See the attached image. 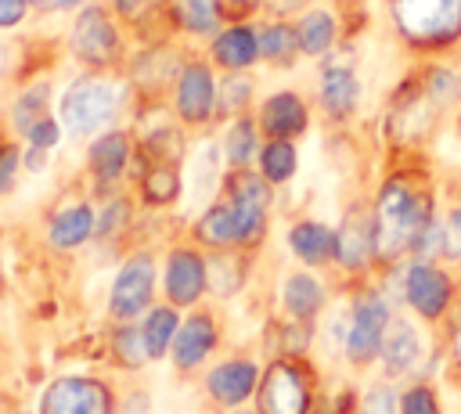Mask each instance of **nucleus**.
Instances as JSON below:
<instances>
[{
	"instance_id": "nucleus-1",
	"label": "nucleus",
	"mask_w": 461,
	"mask_h": 414,
	"mask_svg": "<svg viewBox=\"0 0 461 414\" xmlns=\"http://www.w3.org/2000/svg\"><path fill=\"white\" fill-rule=\"evenodd\" d=\"M436 220V194L425 173L418 169H393L371 202V223H375V263L396 266L414 256L418 241Z\"/></svg>"
},
{
	"instance_id": "nucleus-2",
	"label": "nucleus",
	"mask_w": 461,
	"mask_h": 414,
	"mask_svg": "<svg viewBox=\"0 0 461 414\" xmlns=\"http://www.w3.org/2000/svg\"><path fill=\"white\" fill-rule=\"evenodd\" d=\"M130 97V83L112 79L104 72L94 76H79L65 86L61 104H58V122L72 133V137H94L104 133L126 108Z\"/></svg>"
},
{
	"instance_id": "nucleus-3",
	"label": "nucleus",
	"mask_w": 461,
	"mask_h": 414,
	"mask_svg": "<svg viewBox=\"0 0 461 414\" xmlns=\"http://www.w3.org/2000/svg\"><path fill=\"white\" fill-rule=\"evenodd\" d=\"M393 317H396V302L385 295L382 284L360 281L353 288V299L346 306V338H342V356L353 371H364L378 360V349Z\"/></svg>"
},
{
	"instance_id": "nucleus-4",
	"label": "nucleus",
	"mask_w": 461,
	"mask_h": 414,
	"mask_svg": "<svg viewBox=\"0 0 461 414\" xmlns=\"http://www.w3.org/2000/svg\"><path fill=\"white\" fill-rule=\"evenodd\" d=\"M317 400V371L306 356H270L256 385L259 414H310Z\"/></svg>"
},
{
	"instance_id": "nucleus-5",
	"label": "nucleus",
	"mask_w": 461,
	"mask_h": 414,
	"mask_svg": "<svg viewBox=\"0 0 461 414\" xmlns=\"http://www.w3.org/2000/svg\"><path fill=\"white\" fill-rule=\"evenodd\" d=\"M400 40L414 50H443L461 40V0H389Z\"/></svg>"
},
{
	"instance_id": "nucleus-6",
	"label": "nucleus",
	"mask_w": 461,
	"mask_h": 414,
	"mask_svg": "<svg viewBox=\"0 0 461 414\" xmlns=\"http://www.w3.org/2000/svg\"><path fill=\"white\" fill-rule=\"evenodd\" d=\"M457 284L447 266L432 259H403V306L418 313V320L436 324L454 313Z\"/></svg>"
},
{
	"instance_id": "nucleus-7",
	"label": "nucleus",
	"mask_w": 461,
	"mask_h": 414,
	"mask_svg": "<svg viewBox=\"0 0 461 414\" xmlns=\"http://www.w3.org/2000/svg\"><path fill=\"white\" fill-rule=\"evenodd\" d=\"M155 284H158V266L151 252H133L122 259L112 292H108V317L115 324H133L155 306Z\"/></svg>"
},
{
	"instance_id": "nucleus-8",
	"label": "nucleus",
	"mask_w": 461,
	"mask_h": 414,
	"mask_svg": "<svg viewBox=\"0 0 461 414\" xmlns=\"http://www.w3.org/2000/svg\"><path fill=\"white\" fill-rule=\"evenodd\" d=\"M40 414H119V403L97 374H58L40 392Z\"/></svg>"
},
{
	"instance_id": "nucleus-9",
	"label": "nucleus",
	"mask_w": 461,
	"mask_h": 414,
	"mask_svg": "<svg viewBox=\"0 0 461 414\" xmlns=\"http://www.w3.org/2000/svg\"><path fill=\"white\" fill-rule=\"evenodd\" d=\"M68 47H72V54H76L83 65L104 72V68H112V65L119 61V47H122V43H119V29H115V22H112V14H108L104 7H97V4H86V7L76 14V22H72Z\"/></svg>"
},
{
	"instance_id": "nucleus-10",
	"label": "nucleus",
	"mask_w": 461,
	"mask_h": 414,
	"mask_svg": "<svg viewBox=\"0 0 461 414\" xmlns=\"http://www.w3.org/2000/svg\"><path fill=\"white\" fill-rule=\"evenodd\" d=\"M335 266L346 277H364L375 263V223L367 205H349L335 227Z\"/></svg>"
},
{
	"instance_id": "nucleus-11",
	"label": "nucleus",
	"mask_w": 461,
	"mask_h": 414,
	"mask_svg": "<svg viewBox=\"0 0 461 414\" xmlns=\"http://www.w3.org/2000/svg\"><path fill=\"white\" fill-rule=\"evenodd\" d=\"M173 108L184 126H205L216 119V79L205 61H184L173 79Z\"/></svg>"
},
{
	"instance_id": "nucleus-12",
	"label": "nucleus",
	"mask_w": 461,
	"mask_h": 414,
	"mask_svg": "<svg viewBox=\"0 0 461 414\" xmlns=\"http://www.w3.org/2000/svg\"><path fill=\"white\" fill-rule=\"evenodd\" d=\"M162 292H166V302H173L176 310L202 302V295L209 292V274H205V256L194 245H173L166 252Z\"/></svg>"
},
{
	"instance_id": "nucleus-13",
	"label": "nucleus",
	"mask_w": 461,
	"mask_h": 414,
	"mask_svg": "<svg viewBox=\"0 0 461 414\" xmlns=\"http://www.w3.org/2000/svg\"><path fill=\"white\" fill-rule=\"evenodd\" d=\"M378 364H382V378L400 382L411 378L425 367V331L411 320V317H393L378 349Z\"/></svg>"
},
{
	"instance_id": "nucleus-14",
	"label": "nucleus",
	"mask_w": 461,
	"mask_h": 414,
	"mask_svg": "<svg viewBox=\"0 0 461 414\" xmlns=\"http://www.w3.org/2000/svg\"><path fill=\"white\" fill-rule=\"evenodd\" d=\"M259 374H263V367L252 356H227V360H220L205 371V396L216 407L238 410L249 396H256Z\"/></svg>"
},
{
	"instance_id": "nucleus-15",
	"label": "nucleus",
	"mask_w": 461,
	"mask_h": 414,
	"mask_svg": "<svg viewBox=\"0 0 461 414\" xmlns=\"http://www.w3.org/2000/svg\"><path fill=\"white\" fill-rule=\"evenodd\" d=\"M220 346V320L209 313V310H194L180 320L176 328V338L169 346V356H173V367L180 374H191L194 367H202L212 349Z\"/></svg>"
},
{
	"instance_id": "nucleus-16",
	"label": "nucleus",
	"mask_w": 461,
	"mask_h": 414,
	"mask_svg": "<svg viewBox=\"0 0 461 414\" xmlns=\"http://www.w3.org/2000/svg\"><path fill=\"white\" fill-rule=\"evenodd\" d=\"M256 122L267 140H299L310 130V108L295 90H277L263 101Z\"/></svg>"
},
{
	"instance_id": "nucleus-17",
	"label": "nucleus",
	"mask_w": 461,
	"mask_h": 414,
	"mask_svg": "<svg viewBox=\"0 0 461 414\" xmlns=\"http://www.w3.org/2000/svg\"><path fill=\"white\" fill-rule=\"evenodd\" d=\"M133 148L137 140L126 130H104L90 140L86 148V169L94 176V184L112 187L115 180H122V173L133 166Z\"/></svg>"
},
{
	"instance_id": "nucleus-18",
	"label": "nucleus",
	"mask_w": 461,
	"mask_h": 414,
	"mask_svg": "<svg viewBox=\"0 0 461 414\" xmlns=\"http://www.w3.org/2000/svg\"><path fill=\"white\" fill-rule=\"evenodd\" d=\"M94 223H97V212H94L90 202L65 198L47 220V241L58 252H72V248H79L94 238Z\"/></svg>"
},
{
	"instance_id": "nucleus-19",
	"label": "nucleus",
	"mask_w": 461,
	"mask_h": 414,
	"mask_svg": "<svg viewBox=\"0 0 461 414\" xmlns=\"http://www.w3.org/2000/svg\"><path fill=\"white\" fill-rule=\"evenodd\" d=\"M317 101H321V108H324V115L331 122H346L357 112V104H360V79H357L353 65L328 61L324 72H321Z\"/></svg>"
},
{
	"instance_id": "nucleus-20",
	"label": "nucleus",
	"mask_w": 461,
	"mask_h": 414,
	"mask_svg": "<svg viewBox=\"0 0 461 414\" xmlns=\"http://www.w3.org/2000/svg\"><path fill=\"white\" fill-rule=\"evenodd\" d=\"M137 194L148 209H169L184 194V173L180 162H137Z\"/></svg>"
},
{
	"instance_id": "nucleus-21",
	"label": "nucleus",
	"mask_w": 461,
	"mask_h": 414,
	"mask_svg": "<svg viewBox=\"0 0 461 414\" xmlns=\"http://www.w3.org/2000/svg\"><path fill=\"white\" fill-rule=\"evenodd\" d=\"M212 61L227 72H249L256 61H259V32L249 25V22H238V25H227L212 36V47H209Z\"/></svg>"
},
{
	"instance_id": "nucleus-22",
	"label": "nucleus",
	"mask_w": 461,
	"mask_h": 414,
	"mask_svg": "<svg viewBox=\"0 0 461 414\" xmlns=\"http://www.w3.org/2000/svg\"><path fill=\"white\" fill-rule=\"evenodd\" d=\"M281 306H285L288 317L317 324V317H321L324 306H328V288H324V281H321L317 274L295 270V274H288L285 284H281Z\"/></svg>"
},
{
	"instance_id": "nucleus-23",
	"label": "nucleus",
	"mask_w": 461,
	"mask_h": 414,
	"mask_svg": "<svg viewBox=\"0 0 461 414\" xmlns=\"http://www.w3.org/2000/svg\"><path fill=\"white\" fill-rule=\"evenodd\" d=\"M288 252L303 266H328L335 263V230L321 220H295L288 227Z\"/></svg>"
},
{
	"instance_id": "nucleus-24",
	"label": "nucleus",
	"mask_w": 461,
	"mask_h": 414,
	"mask_svg": "<svg viewBox=\"0 0 461 414\" xmlns=\"http://www.w3.org/2000/svg\"><path fill=\"white\" fill-rule=\"evenodd\" d=\"M249 256L241 248H212L205 256V274H209V292L216 299H234L249 284Z\"/></svg>"
},
{
	"instance_id": "nucleus-25",
	"label": "nucleus",
	"mask_w": 461,
	"mask_h": 414,
	"mask_svg": "<svg viewBox=\"0 0 461 414\" xmlns=\"http://www.w3.org/2000/svg\"><path fill=\"white\" fill-rule=\"evenodd\" d=\"M191 234H194V241L205 245V248H238V216H234L230 202H227V198L209 202V205L198 212Z\"/></svg>"
},
{
	"instance_id": "nucleus-26",
	"label": "nucleus",
	"mask_w": 461,
	"mask_h": 414,
	"mask_svg": "<svg viewBox=\"0 0 461 414\" xmlns=\"http://www.w3.org/2000/svg\"><path fill=\"white\" fill-rule=\"evenodd\" d=\"M220 158H223V148H216V140H202L187 155V184H191V191H194L198 202H212L216 187L223 184Z\"/></svg>"
},
{
	"instance_id": "nucleus-27",
	"label": "nucleus",
	"mask_w": 461,
	"mask_h": 414,
	"mask_svg": "<svg viewBox=\"0 0 461 414\" xmlns=\"http://www.w3.org/2000/svg\"><path fill=\"white\" fill-rule=\"evenodd\" d=\"M299 54H303V47H299V29H295L292 22L277 18V22H270V25L259 29V58L270 61L274 68H292Z\"/></svg>"
},
{
	"instance_id": "nucleus-28",
	"label": "nucleus",
	"mask_w": 461,
	"mask_h": 414,
	"mask_svg": "<svg viewBox=\"0 0 461 414\" xmlns=\"http://www.w3.org/2000/svg\"><path fill=\"white\" fill-rule=\"evenodd\" d=\"M259 122L256 119H249V115H238V119H230V126H227V133H223V158H227V169H245V166H252V158H259Z\"/></svg>"
},
{
	"instance_id": "nucleus-29",
	"label": "nucleus",
	"mask_w": 461,
	"mask_h": 414,
	"mask_svg": "<svg viewBox=\"0 0 461 414\" xmlns=\"http://www.w3.org/2000/svg\"><path fill=\"white\" fill-rule=\"evenodd\" d=\"M169 18L180 32H191V36H216V29L223 22L216 0H173Z\"/></svg>"
},
{
	"instance_id": "nucleus-30",
	"label": "nucleus",
	"mask_w": 461,
	"mask_h": 414,
	"mask_svg": "<svg viewBox=\"0 0 461 414\" xmlns=\"http://www.w3.org/2000/svg\"><path fill=\"white\" fill-rule=\"evenodd\" d=\"M176 328H180V313H176L173 302H158V306H151V310L144 313L140 331H144V342H148L151 360L169 356V346H173V338H176Z\"/></svg>"
},
{
	"instance_id": "nucleus-31",
	"label": "nucleus",
	"mask_w": 461,
	"mask_h": 414,
	"mask_svg": "<svg viewBox=\"0 0 461 414\" xmlns=\"http://www.w3.org/2000/svg\"><path fill=\"white\" fill-rule=\"evenodd\" d=\"M108 349H112V364L119 371H144L151 364V353H148V342H144V331L140 324H115L112 338H108Z\"/></svg>"
},
{
	"instance_id": "nucleus-32",
	"label": "nucleus",
	"mask_w": 461,
	"mask_h": 414,
	"mask_svg": "<svg viewBox=\"0 0 461 414\" xmlns=\"http://www.w3.org/2000/svg\"><path fill=\"white\" fill-rule=\"evenodd\" d=\"M295 29H299V47H303L306 58L328 54L335 47V40H339V22H335L331 11H306L295 22Z\"/></svg>"
},
{
	"instance_id": "nucleus-33",
	"label": "nucleus",
	"mask_w": 461,
	"mask_h": 414,
	"mask_svg": "<svg viewBox=\"0 0 461 414\" xmlns=\"http://www.w3.org/2000/svg\"><path fill=\"white\" fill-rule=\"evenodd\" d=\"M259 173L274 184V187H281V184H288L292 176H295V169H299V151H295V140H263V148H259Z\"/></svg>"
},
{
	"instance_id": "nucleus-34",
	"label": "nucleus",
	"mask_w": 461,
	"mask_h": 414,
	"mask_svg": "<svg viewBox=\"0 0 461 414\" xmlns=\"http://www.w3.org/2000/svg\"><path fill=\"white\" fill-rule=\"evenodd\" d=\"M130 227H133V202L126 194H112L97 212L94 238L104 241V245H115V241H122L130 234Z\"/></svg>"
},
{
	"instance_id": "nucleus-35",
	"label": "nucleus",
	"mask_w": 461,
	"mask_h": 414,
	"mask_svg": "<svg viewBox=\"0 0 461 414\" xmlns=\"http://www.w3.org/2000/svg\"><path fill=\"white\" fill-rule=\"evenodd\" d=\"M47 97H50V83L47 79H36L32 86H25L18 97H14V104H11V126L25 137L36 122H43L47 119Z\"/></svg>"
},
{
	"instance_id": "nucleus-36",
	"label": "nucleus",
	"mask_w": 461,
	"mask_h": 414,
	"mask_svg": "<svg viewBox=\"0 0 461 414\" xmlns=\"http://www.w3.org/2000/svg\"><path fill=\"white\" fill-rule=\"evenodd\" d=\"M252 104V76L249 72H227L216 86V119H238Z\"/></svg>"
},
{
	"instance_id": "nucleus-37",
	"label": "nucleus",
	"mask_w": 461,
	"mask_h": 414,
	"mask_svg": "<svg viewBox=\"0 0 461 414\" xmlns=\"http://www.w3.org/2000/svg\"><path fill=\"white\" fill-rule=\"evenodd\" d=\"M400 414H443L436 389L429 382H411L400 392Z\"/></svg>"
},
{
	"instance_id": "nucleus-38",
	"label": "nucleus",
	"mask_w": 461,
	"mask_h": 414,
	"mask_svg": "<svg viewBox=\"0 0 461 414\" xmlns=\"http://www.w3.org/2000/svg\"><path fill=\"white\" fill-rule=\"evenodd\" d=\"M357 414H400V392L393 389V382H375L360 403H357Z\"/></svg>"
},
{
	"instance_id": "nucleus-39",
	"label": "nucleus",
	"mask_w": 461,
	"mask_h": 414,
	"mask_svg": "<svg viewBox=\"0 0 461 414\" xmlns=\"http://www.w3.org/2000/svg\"><path fill=\"white\" fill-rule=\"evenodd\" d=\"M18 173H22V151H18V144H0V198L7 194V191H14V184H18Z\"/></svg>"
},
{
	"instance_id": "nucleus-40",
	"label": "nucleus",
	"mask_w": 461,
	"mask_h": 414,
	"mask_svg": "<svg viewBox=\"0 0 461 414\" xmlns=\"http://www.w3.org/2000/svg\"><path fill=\"white\" fill-rule=\"evenodd\" d=\"M61 130H65V126H61L58 119H50V115H47L43 122H36V126L25 133V140H29V144H36V148L54 151V148H58V140H61Z\"/></svg>"
},
{
	"instance_id": "nucleus-41",
	"label": "nucleus",
	"mask_w": 461,
	"mask_h": 414,
	"mask_svg": "<svg viewBox=\"0 0 461 414\" xmlns=\"http://www.w3.org/2000/svg\"><path fill=\"white\" fill-rule=\"evenodd\" d=\"M158 4H162V0H115V11H119L122 22L140 25L144 18H151V14L158 11Z\"/></svg>"
},
{
	"instance_id": "nucleus-42",
	"label": "nucleus",
	"mask_w": 461,
	"mask_h": 414,
	"mask_svg": "<svg viewBox=\"0 0 461 414\" xmlns=\"http://www.w3.org/2000/svg\"><path fill=\"white\" fill-rule=\"evenodd\" d=\"M443 227H447L450 259H461V202H454V205L447 209V220H443Z\"/></svg>"
},
{
	"instance_id": "nucleus-43",
	"label": "nucleus",
	"mask_w": 461,
	"mask_h": 414,
	"mask_svg": "<svg viewBox=\"0 0 461 414\" xmlns=\"http://www.w3.org/2000/svg\"><path fill=\"white\" fill-rule=\"evenodd\" d=\"M220 4V14H223V22H230V25H238V22H245L263 0H216Z\"/></svg>"
},
{
	"instance_id": "nucleus-44",
	"label": "nucleus",
	"mask_w": 461,
	"mask_h": 414,
	"mask_svg": "<svg viewBox=\"0 0 461 414\" xmlns=\"http://www.w3.org/2000/svg\"><path fill=\"white\" fill-rule=\"evenodd\" d=\"M29 0H0V29H14L29 14Z\"/></svg>"
},
{
	"instance_id": "nucleus-45",
	"label": "nucleus",
	"mask_w": 461,
	"mask_h": 414,
	"mask_svg": "<svg viewBox=\"0 0 461 414\" xmlns=\"http://www.w3.org/2000/svg\"><path fill=\"white\" fill-rule=\"evenodd\" d=\"M22 166H25L29 173H43V169L50 166V151H47V148H36V144H29V151H25Z\"/></svg>"
},
{
	"instance_id": "nucleus-46",
	"label": "nucleus",
	"mask_w": 461,
	"mask_h": 414,
	"mask_svg": "<svg viewBox=\"0 0 461 414\" xmlns=\"http://www.w3.org/2000/svg\"><path fill=\"white\" fill-rule=\"evenodd\" d=\"M450 360L461 371V310L450 313Z\"/></svg>"
},
{
	"instance_id": "nucleus-47",
	"label": "nucleus",
	"mask_w": 461,
	"mask_h": 414,
	"mask_svg": "<svg viewBox=\"0 0 461 414\" xmlns=\"http://www.w3.org/2000/svg\"><path fill=\"white\" fill-rule=\"evenodd\" d=\"M263 7L277 18H288V14H299L306 7V0H263Z\"/></svg>"
},
{
	"instance_id": "nucleus-48",
	"label": "nucleus",
	"mask_w": 461,
	"mask_h": 414,
	"mask_svg": "<svg viewBox=\"0 0 461 414\" xmlns=\"http://www.w3.org/2000/svg\"><path fill=\"white\" fill-rule=\"evenodd\" d=\"M32 7H43V11H58L61 7V0H29Z\"/></svg>"
},
{
	"instance_id": "nucleus-49",
	"label": "nucleus",
	"mask_w": 461,
	"mask_h": 414,
	"mask_svg": "<svg viewBox=\"0 0 461 414\" xmlns=\"http://www.w3.org/2000/svg\"><path fill=\"white\" fill-rule=\"evenodd\" d=\"M4 68H7V50H4V43H0V76H4Z\"/></svg>"
},
{
	"instance_id": "nucleus-50",
	"label": "nucleus",
	"mask_w": 461,
	"mask_h": 414,
	"mask_svg": "<svg viewBox=\"0 0 461 414\" xmlns=\"http://www.w3.org/2000/svg\"><path fill=\"white\" fill-rule=\"evenodd\" d=\"M79 4H86V0H61V7H79Z\"/></svg>"
},
{
	"instance_id": "nucleus-51",
	"label": "nucleus",
	"mask_w": 461,
	"mask_h": 414,
	"mask_svg": "<svg viewBox=\"0 0 461 414\" xmlns=\"http://www.w3.org/2000/svg\"><path fill=\"white\" fill-rule=\"evenodd\" d=\"M230 414H259V410H241V407H238V410H230Z\"/></svg>"
},
{
	"instance_id": "nucleus-52",
	"label": "nucleus",
	"mask_w": 461,
	"mask_h": 414,
	"mask_svg": "<svg viewBox=\"0 0 461 414\" xmlns=\"http://www.w3.org/2000/svg\"><path fill=\"white\" fill-rule=\"evenodd\" d=\"M122 414H130V410H122Z\"/></svg>"
},
{
	"instance_id": "nucleus-53",
	"label": "nucleus",
	"mask_w": 461,
	"mask_h": 414,
	"mask_svg": "<svg viewBox=\"0 0 461 414\" xmlns=\"http://www.w3.org/2000/svg\"><path fill=\"white\" fill-rule=\"evenodd\" d=\"M0 144H4V140H0Z\"/></svg>"
},
{
	"instance_id": "nucleus-54",
	"label": "nucleus",
	"mask_w": 461,
	"mask_h": 414,
	"mask_svg": "<svg viewBox=\"0 0 461 414\" xmlns=\"http://www.w3.org/2000/svg\"><path fill=\"white\" fill-rule=\"evenodd\" d=\"M457 263H461V259H457Z\"/></svg>"
}]
</instances>
